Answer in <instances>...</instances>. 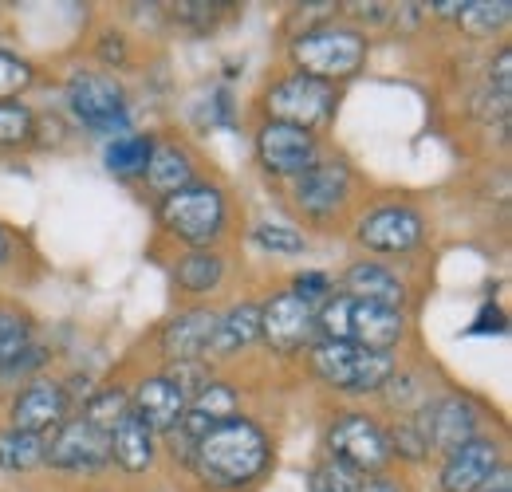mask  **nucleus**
Instances as JSON below:
<instances>
[{
	"instance_id": "1",
	"label": "nucleus",
	"mask_w": 512,
	"mask_h": 492,
	"mask_svg": "<svg viewBox=\"0 0 512 492\" xmlns=\"http://www.w3.org/2000/svg\"><path fill=\"white\" fill-rule=\"evenodd\" d=\"M268 437L249 418H225L205 433L190 453V465L209 489L237 492L253 485L256 477L268 469Z\"/></svg>"
},
{
	"instance_id": "2",
	"label": "nucleus",
	"mask_w": 512,
	"mask_h": 492,
	"mask_svg": "<svg viewBox=\"0 0 512 492\" xmlns=\"http://www.w3.org/2000/svg\"><path fill=\"white\" fill-rule=\"evenodd\" d=\"M316 327L323 331V339L355 343L367 351H394L406 335V315L355 296H327L316 311Z\"/></svg>"
},
{
	"instance_id": "3",
	"label": "nucleus",
	"mask_w": 512,
	"mask_h": 492,
	"mask_svg": "<svg viewBox=\"0 0 512 492\" xmlns=\"http://www.w3.org/2000/svg\"><path fill=\"white\" fill-rule=\"evenodd\" d=\"M292 60L300 75H312L320 83L351 79L367 60V36L347 24H316L292 40Z\"/></svg>"
},
{
	"instance_id": "4",
	"label": "nucleus",
	"mask_w": 512,
	"mask_h": 492,
	"mask_svg": "<svg viewBox=\"0 0 512 492\" xmlns=\"http://www.w3.org/2000/svg\"><path fill=\"white\" fill-rule=\"evenodd\" d=\"M312 370L327 386H335L343 394H371V390H383L386 378L394 374V355L367 351L355 343H339V339H316L312 343Z\"/></svg>"
},
{
	"instance_id": "5",
	"label": "nucleus",
	"mask_w": 512,
	"mask_h": 492,
	"mask_svg": "<svg viewBox=\"0 0 512 492\" xmlns=\"http://www.w3.org/2000/svg\"><path fill=\"white\" fill-rule=\"evenodd\" d=\"M158 217H162V229L174 233L178 241H186L190 248H209L225 233V193L217 185L193 182L162 197Z\"/></svg>"
},
{
	"instance_id": "6",
	"label": "nucleus",
	"mask_w": 512,
	"mask_h": 492,
	"mask_svg": "<svg viewBox=\"0 0 512 492\" xmlns=\"http://www.w3.org/2000/svg\"><path fill=\"white\" fill-rule=\"evenodd\" d=\"M67 107L95 134L127 130V91L107 71H75L67 79Z\"/></svg>"
},
{
	"instance_id": "7",
	"label": "nucleus",
	"mask_w": 512,
	"mask_h": 492,
	"mask_svg": "<svg viewBox=\"0 0 512 492\" xmlns=\"http://www.w3.org/2000/svg\"><path fill=\"white\" fill-rule=\"evenodd\" d=\"M264 107H268L272 123H288V126H300V130H312V126H320L331 119L335 87L296 71V75L280 79V83L264 95Z\"/></svg>"
},
{
	"instance_id": "8",
	"label": "nucleus",
	"mask_w": 512,
	"mask_h": 492,
	"mask_svg": "<svg viewBox=\"0 0 512 492\" xmlns=\"http://www.w3.org/2000/svg\"><path fill=\"white\" fill-rule=\"evenodd\" d=\"M327 453L343 465H351L355 473H379L386 461H390V445H386V430L367 418V414H339L327 430Z\"/></svg>"
},
{
	"instance_id": "9",
	"label": "nucleus",
	"mask_w": 512,
	"mask_h": 492,
	"mask_svg": "<svg viewBox=\"0 0 512 492\" xmlns=\"http://www.w3.org/2000/svg\"><path fill=\"white\" fill-rule=\"evenodd\" d=\"M256 158L276 178H300L304 170H312L320 162V146H316L312 130L268 119V123L260 126V134H256Z\"/></svg>"
},
{
	"instance_id": "10",
	"label": "nucleus",
	"mask_w": 512,
	"mask_h": 492,
	"mask_svg": "<svg viewBox=\"0 0 512 492\" xmlns=\"http://www.w3.org/2000/svg\"><path fill=\"white\" fill-rule=\"evenodd\" d=\"M316 308L304 304L300 296L292 292H280L272 296L264 308H260V335L272 343V351L280 355H292L308 343H316Z\"/></svg>"
},
{
	"instance_id": "11",
	"label": "nucleus",
	"mask_w": 512,
	"mask_h": 492,
	"mask_svg": "<svg viewBox=\"0 0 512 492\" xmlns=\"http://www.w3.org/2000/svg\"><path fill=\"white\" fill-rule=\"evenodd\" d=\"M44 461L56 465V469H71V473H83V469H99L111 461V445H107V433H99L83 414L79 418H67L60 430H52V437L44 441Z\"/></svg>"
},
{
	"instance_id": "12",
	"label": "nucleus",
	"mask_w": 512,
	"mask_h": 492,
	"mask_svg": "<svg viewBox=\"0 0 512 492\" xmlns=\"http://www.w3.org/2000/svg\"><path fill=\"white\" fill-rule=\"evenodd\" d=\"M67 410H71V398H67V386L64 382H52V378H32L16 402H12V430H24V433H44L60 430L67 422Z\"/></svg>"
},
{
	"instance_id": "13",
	"label": "nucleus",
	"mask_w": 512,
	"mask_h": 492,
	"mask_svg": "<svg viewBox=\"0 0 512 492\" xmlns=\"http://www.w3.org/2000/svg\"><path fill=\"white\" fill-rule=\"evenodd\" d=\"M426 221L410 205H383L359 221V241L371 252H410L422 241Z\"/></svg>"
},
{
	"instance_id": "14",
	"label": "nucleus",
	"mask_w": 512,
	"mask_h": 492,
	"mask_svg": "<svg viewBox=\"0 0 512 492\" xmlns=\"http://www.w3.org/2000/svg\"><path fill=\"white\" fill-rule=\"evenodd\" d=\"M418 418L426 426L430 449H438V453H453L457 445L477 437V410H473V402H465L457 394L418 406Z\"/></svg>"
},
{
	"instance_id": "15",
	"label": "nucleus",
	"mask_w": 512,
	"mask_h": 492,
	"mask_svg": "<svg viewBox=\"0 0 512 492\" xmlns=\"http://www.w3.org/2000/svg\"><path fill=\"white\" fill-rule=\"evenodd\" d=\"M186 406H190V398H186L182 386H178L174 378H166V374L142 378V382L134 386V394H130V410H134L154 433L174 430V426L182 422Z\"/></svg>"
},
{
	"instance_id": "16",
	"label": "nucleus",
	"mask_w": 512,
	"mask_h": 492,
	"mask_svg": "<svg viewBox=\"0 0 512 492\" xmlns=\"http://www.w3.org/2000/svg\"><path fill=\"white\" fill-rule=\"evenodd\" d=\"M347 189H351V170L343 162H316L296 178L292 197L308 217H331L343 205Z\"/></svg>"
},
{
	"instance_id": "17",
	"label": "nucleus",
	"mask_w": 512,
	"mask_h": 492,
	"mask_svg": "<svg viewBox=\"0 0 512 492\" xmlns=\"http://www.w3.org/2000/svg\"><path fill=\"white\" fill-rule=\"evenodd\" d=\"M217 315L209 308H190L174 315L162 327V355L170 363H201L209 355V339H213Z\"/></svg>"
},
{
	"instance_id": "18",
	"label": "nucleus",
	"mask_w": 512,
	"mask_h": 492,
	"mask_svg": "<svg viewBox=\"0 0 512 492\" xmlns=\"http://www.w3.org/2000/svg\"><path fill=\"white\" fill-rule=\"evenodd\" d=\"M501 465V449L489 437H473L446 453L442 465V492H477V485Z\"/></svg>"
},
{
	"instance_id": "19",
	"label": "nucleus",
	"mask_w": 512,
	"mask_h": 492,
	"mask_svg": "<svg viewBox=\"0 0 512 492\" xmlns=\"http://www.w3.org/2000/svg\"><path fill=\"white\" fill-rule=\"evenodd\" d=\"M343 296H355V300H367V304H379V308L402 311V304H406V284L390 268L375 264V260H355L343 272Z\"/></svg>"
},
{
	"instance_id": "20",
	"label": "nucleus",
	"mask_w": 512,
	"mask_h": 492,
	"mask_svg": "<svg viewBox=\"0 0 512 492\" xmlns=\"http://www.w3.org/2000/svg\"><path fill=\"white\" fill-rule=\"evenodd\" d=\"M107 445H111V457H115L127 473H146V469L154 465V453H158V433L150 430V426L130 410V414H123V422L111 430Z\"/></svg>"
},
{
	"instance_id": "21",
	"label": "nucleus",
	"mask_w": 512,
	"mask_h": 492,
	"mask_svg": "<svg viewBox=\"0 0 512 492\" xmlns=\"http://www.w3.org/2000/svg\"><path fill=\"white\" fill-rule=\"evenodd\" d=\"M253 339H260V308L256 304H237L225 315H217V327H213V339H209V355L213 359H229V355L245 351Z\"/></svg>"
},
{
	"instance_id": "22",
	"label": "nucleus",
	"mask_w": 512,
	"mask_h": 492,
	"mask_svg": "<svg viewBox=\"0 0 512 492\" xmlns=\"http://www.w3.org/2000/svg\"><path fill=\"white\" fill-rule=\"evenodd\" d=\"M154 193H162V197H170V193H178V189H186L193 185V158L182 150V146H174V142H154V154H150V166H146V174H142Z\"/></svg>"
},
{
	"instance_id": "23",
	"label": "nucleus",
	"mask_w": 512,
	"mask_h": 492,
	"mask_svg": "<svg viewBox=\"0 0 512 492\" xmlns=\"http://www.w3.org/2000/svg\"><path fill=\"white\" fill-rule=\"evenodd\" d=\"M174 276H178V288H182V292L201 296V292H213V288L221 284V276H225V260H221L217 252H209V248H193L190 256L178 260Z\"/></svg>"
},
{
	"instance_id": "24",
	"label": "nucleus",
	"mask_w": 512,
	"mask_h": 492,
	"mask_svg": "<svg viewBox=\"0 0 512 492\" xmlns=\"http://www.w3.org/2000/svg\"><path fill=\"white\" fill-rule=\"evenodd\" d=\"M512 4L509 0H461V12H457V24L473 36V40H485L493 32H501L509 24Z\"/></svg>"
},
{
	"instance_id": "25",
	"label": "nucleus",
	"mask_w": 512,
	"mask_h": 492,
	"mask_svg": "<svg viewBox=\"0 0 512 492\" xmlns=\"http://www.w3.org/2000/svg\"><path fill=\"white\" fill-rule=\"evenodd\" d=\"M150 154H154V138L150 134H127V138H115L107 146V158L103 162L119 178H138V174H146Z\"/></svg>"
},
{
	"instance_id": "26",
	"label": "nucleus",
	"mask_w": 512,
	"mask_h": 492,
	"mask_svg": "<svg viewBox=\"0 0 512 492\" xmlns=\"http://www.w3.org/2000/svg\"><path fill=\"white\" fill-rule=\"evenodd\" d=\"M44 461V437L24 430H0V469L8 473H28Z\"/></svg>"
},
{
	"instance_id": "27",
	"label": "nucleus",
	"mask_w": 512,
	"mask_h": 492,
	"mask_svg": "<svg viewBox=\"0 0 512 492\" xmlns=\"http://www.w3.org/2000/svg\"><path fill=\"white\" fill-rule=\"evenodd\" d=\"M123 414H130V394L119 390V386H107V390L91 394V398H87V410H83V418L99 433H107V437L123 422Z\"/></svg>"
},
{
	"instance_id": "28",
	"label": "nucleus",
	"mask_w": 512,
	"mask_h": 492,
	"mask_svg": "<svg viewBox=\"0 0 512 492\" xmlns=\"http://www.w3.org/2000/svg\"><path fill=\"white\" fill-rule=\"evenodd\" d=\"M386 445H390V457H406V461H422L430 453V441H426V426L418 414L402 418L394 430L386 433Z\"/></svg>"
},
{
	"instance_id": "29",
	"label": "nucleus",
	"mask_w": 512,
	"mask_h": 492,
	"mask_svg": "<svg viewBox=\"0 0 512 492\" xmlns=\"http://www.w3.org/2000/svg\"><path fill=\"white\" fill-rule=\"evenodd\" d=\"M359 485H363V473H355L351 465H343L335 457L320 461L312 469V481H308L312 492H359Z\"/></svg>"
},
{
	"instance_id": "30",
	"label": "nucleus",
	"mask_w": 512,
	"mask_h": 492,
	"mask_svg": "<svg viewBox=\"0 0 512 492\" xmlns=\"http://www.w3.org/2000/svg\"><path fill=\"white\" fill-rule=\"evenodd\" d=\"M32 343V323L20 311H0V367Z\"/></svg>"
},
{
	"instance_id": "31",
	"label": "nucleus",
	"mask_w": 512,
	"mask_h": 492,
	"mask_svg": "<svg viewBox=\"0 0 512 492\" xmlns=\"http://www.w3.org/2000/svg\"><path fill=\"white\" fill-rule=\"evenodd\" d=\"M44 363H48V347L28 343L16 359H8V363L0 367V390H8V386H16V382H24V386H28V378L44 367Z\"/></svg>"
},
{
	"instance_id": "32",
	"label": "nucleus",
	"mask_w": 512,
	"mask_h": 492,
	"mask_svg": "<svg viewBox=\"0 0 512 492\" xmlns=\"http://www.w3.org/2000/svg\"><path fill=\"white\" fill-rule=\"evenodd\" d=\"M32 111L24 103H0V146H20L32 134Z\"/></svg>"
},
{
	"instance_id": "33",
	"label": "nucleus",
	"mask_w": 512,
	"mask_h": 492,
	"mask_svg": "<svg viewBox=\"0 0 512 492\" xmlns=\"http://www.w3.org/2000/svg\"><path fill=\"white\" fill-rule=\"evenodd\" d=\"M253 241L264 248V252H280V256L304 252V237H300L296 229H288V225H256Z\"/></svg>"
},
{
	"instance_id": "34",
	"label": "nucleus",
	"mask_w": 512,
	"mask_h": 492,
	"mask_svg": "<svg viewBox=\"0 0 512 492\" xmlns=\"http://www.w3.org/2000/svg\"><path fill=\"white\" fill-rule=\"evenodd\" d=\"M28 83H32V63L12 52H0V103H12Z\"/></svg>"
},
{
	"instance_id": "35",
	"label": "nucleus",
	"mask_w": 512,
	"mask_h": 492,
	"mask_svg": "<svg viewBox=\"0 0 512 492\" xmlns=\"http://www.w3.org/2000/svg\"><path fill=\"white\" fill-rule=\"evenodd\" d=\"M327 292H331V280L323 276V272H300L296 276V284H292V296H300L304 304H320V300H327Z\"/></svg>"
},
{
	"instance_id": "36",
	"label": "nucleus",
	"mask_w": 512,
	"mask_h": 492,
	"mask_svg": "<svg viewBox=\"0 0 512 492\" xmlns=\"http://www.w3.org/2000/svg\"><path fill=\"white\" fill-rule=\"evenodd\" d=\"M512 52L505 48V52H497V63L489 67V87L493 91H501V95H512Z\"/></svg>"
},
{
	"instance_id": "37",
	"label": "nucleus",
	"mask_w": 512,
	"mask_h": 492,
	"mask_svg": "<svg viewBox=\"0 0 512 492\" xmlns=\"http://www.w3.org/2000/svg\"><path fill=\"white\" fill-rule=\"evenodd\" d=\"M489 331H497V335L505 331V311L493 308V304H489V308H481V315H477V323L469 327V335H489Z\"/></svg>"
},
{
	"instance_id": "38",
	"label": "nucleus",
	"mask_w": 512,
	"mask_h": 492,
	"mask_svg": "<svg viewBox=\"0 0 512 492\" xmlns=\"http://www.w3.org/2000/svg\"><path fill=\"white\" fill-rule=\"evenodd\" d=\"M477 492H512V473L509 465H497L481 485H477Z\"/></svg>"
},
{
	"instance_id": "39",
	"label": "nucleus",
	"mask_w": 512,
	"mask_h": 492,
	"mask_svg": "<svg viewBox=\"0 0 512 492\" xmlns=\"http://www.w3.org/2000/svg\"><path fill=\"white\" fill-rule=\"evenodd\" d=\"M359 492H402V489H398L394 481H386V477H379V473H375V477H363Z\"/></svg>"
},
{
	"instance_id": "40",
	"label": "nucleus",
	"mask_w": 512,
	"mask_h": 492,
	"mask_svg": "<svg viewBox=\"0 0 512 492\" xmlns=\"http://www.w3.org/2000/svg\"><path fill=\"white\" fill-rule=\"evenodd\" d=\"M103 56H107V60H123V44H119V36H115V48L103 44Z\"/></svg>"
},
{
	"instance_id": "41",
	"label": "nucleus",
	"mask_w": 512,
	"mask_h": 492,
	"mask_svg": "<svg viewBox=\"0 0 512 492\" xmlns=\"http://www.w3.org/2000/svg\"><path fill=\"white\" fill-rule=\"evenodd\" d=\"M4 260H8V233L0 229V264H4Z\"/></svg>"
}]
</instances>
